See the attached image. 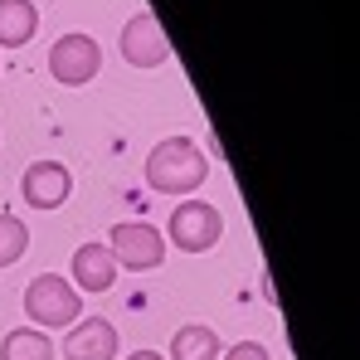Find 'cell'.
<instances>
[{
  "instance_id": "1",
  "label": "cell",
  "mask_w": 360,
  "mask_h": 360,
  "mask_svg": "<svg viewBox=\"0 0 360 360\" xmlns=\"http://www.w3.org/2000/svg\"><path fill=\"white\" fill-rule=\"evenodd\" d=\"M205 176H210V161L200 156V146L190 136H166L146 156V185L156 195H190L205 185Z\"/></svg>"
},
{
  "instance_id": "2",
  "label": "cell",
  "mask_w": 360,
  "mask_h": 360,
  "mask_svg": "<svg viewBox=\"0 0 360 360\" xmlns=\"http://www.w3.org/2000/svg\"><path fill=\"white\" fill-rule=\"evenodd\" d=\"M25 316L44 331H63L83 316V292L59 278V273H39L30 288H25Z\"/></svg>"
},
{
  "instance_id": "3",
  "label": "cell",
  "mask_w": 360,
  "mask_h": 360,
  "mask_svg": "<svg viewBox=\"0 0 360 360\" xmlns=\"http://www.w3.org/2000/svg\"><path fill=\"white\" fill-rule=\"evenodd\" d=\"M166 234H171V243L180 253H210L219 243V234H224V214L210 200H185V205H176Z\"/></svg>"
},
{
  "instance_id": "4",
  "label": "cell",
  "mask_w": 360,
  "mask_h": 360,
  "mask_svg": "<svg viewBox=\"0 0 360 360\" xmlns=\"http://www.w3.org/2000/svg\"><path fill=\"white\" fill-rule=\"evenodd\" d=\"M108 253L117 258V268L151 273V268H161V263H166V239H161V229H156V224H146V219H127V224L112 229Z\"/></svg>"
},
{
  "instance_id": "5",
  "label": "cell",
  "mask_w": 360,
  "mask_h": 360,
  "mask_svg": "<svg viewBox=\"0 0 360 360\" xmlns=\"http://www.w3.org/2000/svg\"><path fill=\"white\" fill-rule=\"evenodd\" d=\"M98 68H103V49H98L93 34L73 30V34H59V39H54V49H49V73L59 78L63 88H83V83H93Z\"/></svg>"
},
{
  "instance_id": "6",
  "label": "cell",
  "mask_w": 360,
  "mask_h": 360,
  "mask_svg": "<svg viewBox=\"0 0 360 360\" xmlns=\"http://www.w3.org/2000/svg\"><path fill=\"white\" fill-rule=\"evenodd\" d=\"M122 59L131 63V68H161V63L171 59V44H166V34H161V25H156L151 10H136L122 25Z\"/></svg>"
},
{
  "instance_id": "7",
  "label": "cell",
  "mask_w": 360,
  "mask_h": 360,
  "mask_svg": "<svg viewBox=\"0 0 360 360\" xmlns=\"http://www.w3.org/2000/svg\"><path fill=\"white\" fill-rule=\"evenodd\" d=\"M73 190V176L63 161H34L25 176H20V200L30 210H59Z\"/></svg>"
},
{
  "instance_id": "8",
  "label": "cell",
  "mask_w": 360,
  "mask_h": 360,
  "mask_svg": "<svg viewBox=\"0 0 360 360\" xmlns=\"http://www.w3.org/2000/svg\"><path fill=\"white\" fill-rule=\"evenodd\" d=\"M63 360H117V326L108 316H83L63 336Z\"/></svg>"
},
{
  "instance_id": "9",
  "label": "cell",
  "mask_w": 360,
  "mask_h": 360,
  "mask_svg": "<svg viewBox=\"0 0 360 360\" xmlns=\"http://www.w3.org/2000/svg\"><path fill=\"white\" fill-rule=\"evenodd\" d=\"M117 278V258L108 253V243H83L73 253V288L78 292H108Z\"/></svg>"
},
{
  "instance_id": "10",
  "label": "cell",
  "mask_w": 360,
  "mask_h": 360,
  "mask_svg": "<svg viewBox=\"0 0 360 360\" xmlns=\"http://www.w3.org/2000/svg\"><path fill=\"white\" fill-rule=\"evenodd\" d=\"M34 30H39V10H34V0H0V44H5V49L30 44Z\"/></svg>"
},
{
  "instance_id": "11",
  "label": "cell",
  "mask_w": 360,
  "mask_h": 360,
  "mask_svg": "<svg viewBox=\"0 0 360 360\" xmlns=\"http://www.w3.org/2000/svg\"><path fill=\"white\" fill-rule=\"evenodd\" d=\"M171 360H219V331L214 326H180L176 341H171Z\"/></svg>"
},
{
  "instance_id": "12",
  "label": "cell",
  "mask_w": 360,
  "mask_h": 360,
  "mask_svg": "<svg viewBox=\"0 0 360 360\" xmlns=\"http://www.w3.org/2000/svg\"><path fill=\"white\" fill-rule=\"evenodd\" d=\"M0 360H54V341H49V331L15 326L0 346Z\"/></svg>"
},
{
  "instance_id": "13",
  "label": "cell",
  "mask_w": 360,
  "mask_h": 360,
  "mask_svg": "<svg viewBox=\"0 0 360 360\" xmlns=\"http://www.w3.org/2000/svg\"><path fill=\"white\" fill-rule=\"evenodd\" d=\"M30 248V229L20 214H0V268H10L15 258H25Z\"/></svg>"
},
{
  "instance_id": "14",
  "label": "cell",
  "mask_w": 360,
  "mask_h": 360,
  "mask_svg": "<svg viewBox=\"0 0 360 360\" xmlns=\"http://www.w3.org/2000/svg\"><path fill=\"white\" fill-rule=\"evenodd\" d=\"M224 360H273L268 356V346H258V341H239V346H229Z\"/></svg>"
},
{
  "instance_id": "15",
  "label": "cell",
  "mask_w": 360,
  "mask_h": 360,
  "mask_svg": "<svg viewBox=\"0 0 360 360\" xmlns=\"http://www.w3.org/2000/svg\"><path fill=\"white\" fill-rule=\"evenodd\" d=\"M127 360H166V356H161V351H131Z\"/></svg>"
}]
</instances>
